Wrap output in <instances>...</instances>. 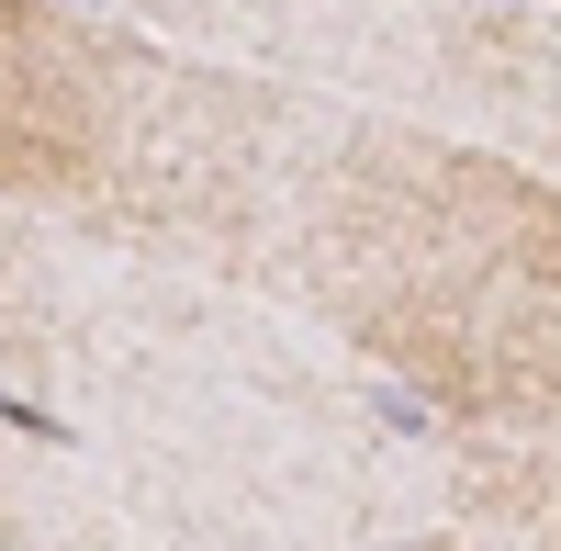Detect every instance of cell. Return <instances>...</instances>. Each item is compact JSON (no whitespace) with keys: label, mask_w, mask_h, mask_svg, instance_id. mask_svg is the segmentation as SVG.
<instances>
[{"label":"cell","mask_w":561,"mask_h":551,"mask_svg":"<svg viewBox=\"0 0 561 551\" xmlns=\"http://www.w3.org/2000/svg\"><path fill=\"white\" fill-rule=\"evenodd\" d=\"M0 428H23V439H57V417H45L34 394H12V383H0Z\"/></svg>","instance_id":"cell-1"},{"label":"cell","mask_w":561,"mask_h":551,"mask_svg":"<svg viewBox=\"0 0 561 551\" xmlns=\"http://www.w3.org/2000/svg\"><path fill=\"white\" fill-rule=\"evenodd\" d=\"M68 12H90V0H68Z\"/></svg>","instance_id":"cell-2"}]
</instances>
